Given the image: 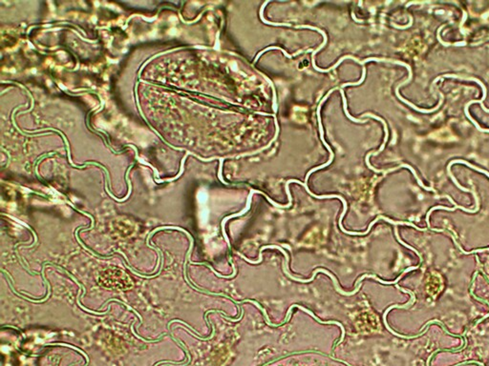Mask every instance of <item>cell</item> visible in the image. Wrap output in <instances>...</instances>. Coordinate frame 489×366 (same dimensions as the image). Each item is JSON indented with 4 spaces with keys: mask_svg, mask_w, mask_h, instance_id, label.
I'll return each mask as SVG.
<instances>
[{
    "mask_svg": "<svg viewBox=\"0 0 489 366\" xmlns=\"http://www.w3.org/2000/svg\"><path fill=\"white\" fill-rule=\"evenodd\" d=\"M295 307H298V308L302 309L303 311L307 312L308 314L311 315V316H312V317H313L315 318V320H317V321H318L319 323H323V324H336V325L340 326V328H341V330H342V336H341V339L339 340V342H338L340 343V342H341L343 341V339H344V335H345V330H344V327H343V325H342L341 323H339V322H337V321H332V320H331V321H322V320H320V319H319V318H318L317 317H315V315H314V313H313V312H311L310 310H308V309H306V308H304V307H302V306H300V305H298V304H295V305H292V307H291V308L289 309V311H288V313H287V317H286L285 320H284L283 322H281L280 324H276V327H279V325L280 326H281L282 324H284L285 322H287V321H289V320H290V318H291V312H292V310H293V309H294Z\"/></svg>",
    "mask_w": 489,
    "mask_h": 366,
    "instance_id": "obj_1",
    "label": "cell"
}]
</instances>
